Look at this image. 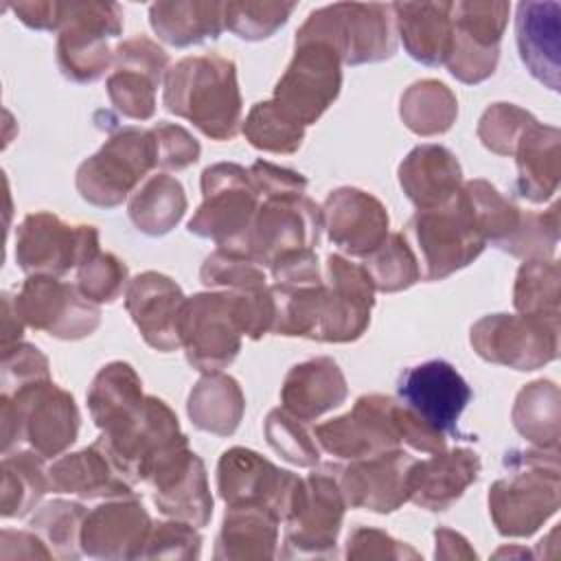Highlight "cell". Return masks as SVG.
I'll return each instance as SVG.
<instances>
[{
  "label": "cell",
  "instance_id": "obj_21",
  "mask_svg": "<svg viewBox=\"0 0 561 561\" xmlns=\"http://www.w3.org/2000/svg\"><path fill=\"white\" fill-rule=\"evenodd\" d=\"M300 478L259 451L230 447L217 462V491L226 506H267L283 522Z\"/></svg>",
  "mask_w": 561,
  "mask_h": 561
},
{
  "label": "cell",
  "instance_id": "obj_17",
  "mask_svg": "<svg viewBox=\"0 0 561 561\" xmlns=\"http://www.w3.org/2000/svg\"><path fill=\"white\" fill-rule=\"evenodd\" d=\"M313 438L322 451L342 460H359L399 449L401 436L394 423V399L377 392L362 394L348 412L316 425Z\"/></svg>",
  "mask_w": 561,
  "mask_h": 561
},
{
  "label": "cell",
  "instance_id": "obj_33",
  "mask_svg": "<svg viewBox=\"0 0 561 561\" xmlns=\"http://www.w3.org/2000/svg\"><path fill=\"white\" fill-rule=\"evenodd\" d=\"M454 2H392L397 37L405 53L423 66H445L454 44Z\"/></svg>",
  "mask_w": 561,
  "mask_h": 561
},
{
  "label": "cell",
  "instance_id": "obj_12",
  "mask_svg": "<svg viewBox=\"0 0 561 561\" xmlns=\"http://www.w3.org/2000/svg\"><path fill=\"white\" fill-rule=\"evenodd\" d=\"M241 327L230 291L208 289L188 296L180 318V342L186 362L204 373L228 368L241 351Z\"/></svg>",
  "mask_w": 561,
  "mask_h": 561
},
{
  "label": "cell",
  "instance_id": "obj_16",
  "mask_svg": "<svg viewBox=\"0 0 561 561\" xmlns=\"http://www.w3.org/2000/svg\"><path fill=\"white\" fill-rule=\"evenodd\" d=\"M342 88V59L320 42L294 44V57L274 85L272 99L302 127L313 125Z\"/></svg>",
  "mask_w": 561,
  "mask_h": 561
},
{
  "label": "cell",
  "instance_id": "obj_13",
  "mask_svg": "<svg viewBox=\"0 0 561 561\" xmlns=\"http://www.w3.org/2000/svg\"><path fill=\"white\" fill-rule=\"evenodd\" d=\"M375 307V285L362 263L335 252L322 265V307L316 342L346 344L364 335Z\"/></svg>",
  "mask_w": 561,
  "mask_h": 561
},
{
  "label": "cell",
  "instance_id": "obj_10",
  "mask_svg": "<svg viewBox=\"0 0 561 561\" xmlns=\"http://www.w3.org/2000/svg\"><path fill=\"white\" fill-rule=\"evenodd\" d=\"M99 250V230L94 226L68 224L50 210L26 215L15 230V263L28 276L61 278Z\"/></svg>",
  "mask_w": 561,
  "mask_h": 561
},
{
  "label": "cell",
  "instance_id": "obj_55",
  "mask_svg": "<svg viewBox=\"0 0 561 561\" xmlns=\"http://www.w3.org/2000/svg\"><path fill=\"white\" fill-rule=\"evenodd\" d=\"M149 129L156 142V169L184 171L199 160L202 147L182 125L160 121Z\"/></svg>",
  "mask_w": 561,
  "mask_h": 561
},
{
  "label": "cell",
  "instance_id": "obj_47",
  "mask_svg": "<svg viewBox=\"0 0 561 561\" xmlns=\"http://www.w3.org/2000/svg\"><path fill=\"white\" fill-rule=\"evenodd\" d=\"M362 265L366 267L375 291L394 294L421 280L419 261L403 232L388 234V239L370 256H366Z\"/></svg>",
  "mask_w": 561,
  "mask_h": 561
},
{
  "label": "cell",
  "instance_id": "obj_41",
  "mask_svg": "<svg viewBox=\"0 0 561 561\" xmlns=\"http://www.w3.org/2000/svg\"><path fill=\"white\" fill-rule=\"evenodd\" d=\"M44 460L46 458L33 449H13L2 454L0 513L4 519L28 515L50 491V478Z\"/></svg>",
  "mask_w": 561,
  "mask_h": 561
},
{
  "label": "cell",
  "instance_id": "obj_40",
  "mask_svg": "<svg viewBox=\"0 0 561 561\" xmlns=\"http://www.w3.org/2000/svg\"><path fill=\"white\" fill-rule=\"evenodd\" d=\"M559 386L550 379H535L526 383L513 403L511 421L519 436L533 447L559 449V421H561Z\"/></svg>",
  "mask_w": 561,
  "mask_h": 561
},
{
  "label": "cell",
  "instance_id": "obj_48",
  "mask_svg": "<svg viewBox=\"0 0 561 561\" xmlns=\"http://www.w3.org/2000/svg\"><path fill=\"white\" fill-rule=\"evenodd\" d=\"M296 2H224V22L230 33L245 42L272 37L294 13Z\"/></svg>",
  "mask_w": 561,
  "mask_h": 561
},
{
  "label": "cell",
  "instance_id": "obj_26",
  "mask_svg": "<svg viewBox=\"0 0 561 561\" xmlns=\"http://www.w3.org/2000/svg\"><path fill=\"white\" fill-rule=\"evenodd\" d=\"M186 296L182 287L167 274L147 270L134 276L125 289V309L142 340L160 351L182 348L180 318Z\"/></svg>",
  "mask_w": 561,
  "mask_h": 561
},
{
  "label": "cell",
  "instance_id": "obj_64",
  "mask_svg": "<svg viewBox=\"0 0 561 561\" xmlns=\"http://www.w3.org/2000/svg\"><path fill=\"white\" fill-rule=\"evenodd\" d=\"M24 322L20 318V313L15 311V305H13V296L9 291L2 294V348L11 346V344H18L20 337H22V331H24Z\"/></svg>",
  "mask_w": 561,
  "mask_h": 561
},
{
  "label": "cell",
  "instance_id": "obj_15",
  "mask_svg": "<svg viewBox=\"0 0 561 561\" xmlns=\"http://www.w3.org/2000/svg\"><path fill=\"white\" fill-rule=\"evenodd\" d=\"M22 322L57 340H83L101 324L99 305L90 302L77 285L57 276L31 274L13 296Z\"/></svg>",
  "mask_w": 561,
  "mask_h": 561
},
{
  "label": "cell",
  "instance_id": "obj_62",
  "mask_svg": "<svg viewBox=\"0 0 561 561\" xmlns=\"http://www.w3.org/2000/svg\"><path fill=\"white\" fill-rule=\"evenodd\" d=\"M11 535L20 541V546L0 541L2 543V548H0L2 559H53L50 548L44 543V539L37 533H33V530H11Z\"/></svg>",
  "mask_w": 561,
  "mask_h": 561
},
{
  "label": "cell",
  "instance_id": "obj_39",
  "mask_svg": "<svg viewBox=\"0 0 561 561\" xmlns=\"http://www.w3.org/2000/svg\"><path fill=\"white\" fill-rule=\"evenodd\" d=\"M188 208L180 180L167 173L149 175L127 199V215L134 228L147 237L169 234Z\"/></svg>",
  "mask_w": 561,
  "mask_h": 561
},
{
  "label": "cell",
  "instance_id": "obj_59",
  "mask_svg": "<svg viewBox=\"0 0 561 561\" xmlns=\"http://www.w3.org/2000/svg\"><path fill=\"white\" fill-rule=\"evenodd\" d=\"M272 280L276 285H318L322 283V267L313 248L291 250L280 254L270 265Z\"/></svg>",
  "mask_w": 561,
  "mask_h": 561
},
{
  "label": "cell",
  "instance_id": "obj_7",
  "mask_svg": "<svg viewBox=\"0 0 561 561\" xmlns=\"http://www.w3.org/2000/svg\"><path fill=\"white\" fill-rule=\"evenodd\" d=\"M202 204L188 219V232L210 239L217 248L243 254L245 237L261 197L245 167L215 162L202 171Z\"/></svg>",
  "mask_w": 561,
  "mask_h": 561
},
{
  "label": "cell",
  "instance_id": "obj_18",
  "mask_svg": "<svg viewBox=\"0 0 561 561\" xmlns=\"http://www.w3.org/2000/svg\"><path fill=\"white\" fill-rule=\"evenodd\" d=\"M322 230V206L307 195L261 199L243 254L261 267H270L285 252L316 248Z\"/></svg>",
  "mask_w": 561,
  "mask_h": 561
},
{
  "label": "cell",
  "instance_id": "obj_31",
  "mask_svg": "<svg viewBox=\"0 0 561 561\" xmlns=\"http://www.w3.org/2000/svg\"><path fill=\"white\" fill-rule=\"evenodd\" d=\"M346 397V377L331 357H313L294 364L280 386V408L302 423L340 408Z\"/></svg>",
  "mask_w": 561,
  "mask_h": 561
},
{
  "label": "cell",
  "instance_id": "obj_56",
  "mask_svg": "<svg viewBox=\"0 0 561 561\" xmlns=\"http://www.w3.org/2000/svg\"><path fill=\"white\" fill-rule=\"evenodd\" d=\"M0 373H2V392H11L28 383L50 379V364L37 346L28 342H18L2 348Z\"/></svg>",
  "mask_w": 561,
  "mask_h": 561
},
{
  "label": "cell",
  "instance_id": "obj_2",
  "mask_svg": "<svg viewBox=\"0 0 561 561\" xmlns=\"http://www.w3.org/2000/svg\"><path fill=\"white\" fill-rule=\"evenodd\" d=\"M502 465L486 497L491 522L502 537H530L559 511V449H511Z\"/></svg>",
  "mask_w": 561,
  "mask_h": 561
},
{
  "label": "cell",
  "instance_id": "obj_28",
  "mask_svg": "<svg viewBox=\"0 0 561 561\" xmlns=\"http://www.w3.org/2000/svg\"><path fill=\"white\" fill-rule=\"evenodd\" d=\"M515 42L530 77L557 92L561 72V4L554 0L519 2Z\"/></svg>",
  "mask_w": 561,
  "mask_h": 561
},
{
  "label": "cell",
  "instance_id": "obj_46",
  "mask_svg": "<svg viewBox=\"0 0 561 561\" xmlns=\"http://www.w3.org/2000/svg\"><path fill=\"white\" fill-rule=\"evenodd\" d=\"M88 508L72 500H53L42 504L28 519L33 533H37L57 559H79L81 528Z\"/></svg>",
  "mask_w": 561,
  "mask_h": 561
},
{
  "label": "cell",
  "instance_id": "obj_53",
  "mask_svg": "<svg viewBox=\"0 0 561 561\" xmlns=\"http://www.w3.org/2000/svg\"><path fill=\"white\" fill-rule=\"evenodd\" d=\"M535 121L537 118L528 110L515 103H493L482 112L476 131L489 151L497 156H513L522 134Z\"/></svg>",
  "mask_w": 561,
  "mask_h": 561
},
{
  "label": "cell",
  "instance_id": "obj_43",
  "mask_svg": "<svg viewBox=\"0 0 561 561\" xmlns=\"http://www.w3.org/2000/svg\"><path fill=\"white\" fill-rule=\"evenodd\" d=\"M460 195L484 241L502 248L517 230L522 208L513 199L504 197L491 182L480 178L462 182Z\"/></svg>",
  "mask_w": 561,
  "mask_h": 561
},
{
  "label": "cell",
  "instance_id": "obj_49",
  "mask_svg": "<svg viewBox=\"0 0 561 561\" xmlns=\"http://www.w3.org/2000/svg\"><path fill=\"white\" fill-rule=\"evenodd\" d=\"M263 432L267 445L287 462L296 467H316L320 462V445L313 438V432H307L302 421L291 416L283 408L267 412Z\"/></svg>",
  "mask_w": 561,
  "mask_h": 561
},
{
  "label": "cell",
  "instance_id": "obj_8",
  "mask_svg": "<svg viewBox=\"0 0 561 561\" xmlns=\"http://www.w3.org/2000/svg\"><path fill=\"white\" fill-rule=\"evenodd\" d=\"M123 33V9L116 2H66L57 35V66L75 83H92L114 64L112 39Z\"/></svg>",
  "mask_w": 561,
  "mask_h": 561
},
{
  "label": "cell",
  "instance_id": "obj_4",
  "mask_svg": "<svg viewBox=\"0 0 561 561\" xmlns=\"http://www.w3.org/2000/svg\"><path fill=\"white\" fill-rule=\"evenodd\" d=\"M320 42L331 46L342 64L362 66L390 59L397 53V31L390 4L335 2L307 15L294 44Z\"/></svg>",
  "mask_w": 561,
  "mask_h": 561
},
{
  "label": "cell",
  "instance_id": "obj_14",
  "mask_svg": "<svg viewBox=\"0 0 561 561\" xmlns=\"http://www.w3.org/2000/svg\"><path fill=\"white\" fill-rule=\"evenodd\" d=\"M508 13L511 4L504 0L454 2V44L445 64L454 79L476 85L495 72Z\"/></svg>",
  "mask_w": 561,
  "mask_h": 561
},
{
  "label": "cell",
  "instance_id": "obj_34",
  "mask_svg": "<svg viewBox=\"0 0 561 561\" xmlns=\"http://www.w3.org/2000/svg\"><path fill=\"white\" fill-rule=\"evenodd\" d=\"M399 184L416 210L447 204L462 188V167L443 145H419L399 164Z\"/></svg>",
  "mask_w": 561,
  "mask_h": 561
},
{
  "label": "cell",
  "instance_id": "obj_6",
  "mask_svg": "<svg viewBox=\"0 0 561 561\" xmlns=\"http://www.w3.org/2000/svg\"><path fill=\"white\" fill-rule=\"evenodd\" d=\"M403 237L419 261L421 280L427 283L443 280L467 267L486 248V241L476 228L460 191L438 208L416 210L408 221Z\"/></svg>",
  "mask_w": 561,
  "mask_h": 561
},
{
  "label": "cell",
  "instance_id": "obj_19",
  "mask_svg": "<svg viewBox=\"0 0 561 561\" xmlns=\"http://www.w3.org/2000/svg\"><path fill=\"white\" fill-rule=\"evenodd\" d=\"M169 55L147 35H134L114 46V64L105 92L118 114L149 121L156 114V92L169 72Z\"/></svg>",
  "mask_w": 561,
  "mask_h": 561
},
{
  "label": "cell",
  "instance_id": "obj_51",
  "mask_svg": "<svg viewBox=\"0 0 561 561\" xmlns=\"http://www.w3.org/2000/svg\"><path fill=\"white\" fill-rule=\"evenodd\" d=\"M199 280L208 289L241 291L259 285H267L265 267L252 261L248 254L217 248L210 252L199 270Z\"/></svg>",
  "mask_w": 561,
  "mask_h": 561
},
{
  "label": "cell",
  "instance_id": "obj_3",
  "mask_svg": "<svg viewBox=\"0 0 561 561\" xmlns=\"http://www.w3.org/2000/svg\"><path fill=\"white\" fill-rule=\"evenodd\" d=\"M81 414L75 397L53 379L0 394L2 454L26 445L42 458H59L79 436Z\"/></svg>",
  "mask_w": 561,
  "mask_h": 561
},
{
  "label": "cell",
  "instance_id": "obj_35",
  "mask_svg": "<svg viewBox=\"0 0 561 561\" xmlns=\"http://www.w3.org/2000/svg\"><path fill=\"white\" fill-rule=\"evenodd\" d=\"M513 156L517 162V195L533 204L552 199L561 175V131L535 121L522 134Z\"/></svg>",
  "mask_w": 561,
  "mask_h": 561
},
{
  "label": "cell",
  "instance_id": "obj_52",
  "mask_svg": "<svg viewBox=\"0 0 561 561\" xmlns=\"http://www.w3.org/2000/svg\"><path fill=\"white\" fill-rule=\"evenodd\" d=\"M127 265L112 252L99 250L77 267V289L94 305H110L129 285Z\"/></svg>",
  "mask_w": 561,
  "mask_h": 561
},
{
  "label": "cell",
  "instance_id": "obj_50",
  "mask_svg": "<svg viewBox=\"0 0 561 561\" xmlns=\"http://www.w3.org/2000/svg\"><path fill=\"white\" fill-rule=\"evenodd\" d=\"M557 243H559V206L552 204L546 210L522 213L517 230L500 250L524 261L552 259Z\"/></svg>",
  "mask_w": 561,
  "mask_h": 561
},
{
  "label": "cell",
  "instance_id": "obj_45",
  "mask_svg": "<svg viewBox=\"0 0 561 561\" xmlns=\"http://www.w3.org/2000/svg\"><path fill=\"white\" fill-rule=\"evenodd\" d=\"M241 134L245 140L267 153H296L305 140V127L294 121L274 99L259 101L250 107L241 121Z\"/></svg>",
  "mask_w": 561,
  "mask_h": 561
},
{
  "label": "cell",
  "instance_id": "obj_30",
  "mask_svg": "<svg viewBox=\"0 0 561 561\" xmlns=\"http://www.w3.org/2000/svg\"><path fill=\"white\" fill-rule=\"evenodd\" d=\"M50 491L79 500H112L134 495V482L123 476L110 454L94 440L72 454L59 456L48 467Z\"/></svg>",
  "mask_w": 561,
  "mask_h": 561
},
{
  "label": "cell",
  "instance_id": "obj_58",
  "mask_svg": "<svg viewBox=\"0 0 561 561\" xmlns=\"http://www.w3.org/2000/svg\"><path fill=\"white\" fill-rule=\"evenodd\" d=\"M250 180L261 199L270 197H289V195H307V178L298 171L272 164L267 160H256L250 169Z\"/></svg>",
  "mask_w": 561,
  "mask_h": 561
},
{
  "label": "cell",
  "instance_id": "obj_22",
  "mask_svg": "<svg viewBox=\"0 0 561 561\" xmlns=\"http://www.w3.org/2000/svg\"><path fill=\"white\" fill-rule=\"evenodd\" d=\"M471 397L467 379L445 359L410 366L397 379V401L447 438L458 436V419Z\"/></svg>",
  "mask_w": 561,
  "mask_h": 561
},
{
  "label": "cell",
  "instance_id": "obj_32",
  "mask_svg": "<svg viewBox=\"0 0 561 561\" xmlns=\"http://www.w3.org/2000/svg\"><path fill=\"white\" fill-rule=\"evenodd\" d=\"M85 399L101 436H118L138 421L147 394L134 366L116 359L94 375Z\"/></svg>",
  "mask_w": 561,
  "mask_h": 561
},
{
  "label": "cell",
  "instance_id": "obj_23",
  "mask_svg": "<svg viewBox=\"0 0 561 561\" xmlns=\"http://www.w3.org/2000/svg\"><path fill=\"white\" fill-rule=\"evenodd\" d=\"M414 462L416 458L399 447L329 469L335 471L333 476L342 489L346 506L386 515L410 502V476Z\"/></svg>",
  "mask_w": 561,
  "mask_h": 561
},
{
  "label": "cell",
  "instance_id": "obj_42",
  "mask_svg": "<svg viewBox=\"0 0 561 561\" xmlns=\"http://www.w3.org/2000/svg\"><path fill=\"white\" fill-rule=\"evenodd\" d=\"M399 116L403 125L421 138L440 136L456 123L458 99L443 81L421 79L401 94Z\"/></svg>",
  "mask_w": 561,
  "mask_h": 561
},
{
  "label": "cell",
  "instance_id": "obj_25",
  "mask_svg": "<svg viewBox=\"0 0 561 561\" xmlns=\"http://www.w3.org/2000/svg\"><path fill=\"white\" fill-rule=\"evenodd\" d=\"M322 221L329 241L351 259L370 256L386 239L390 217L386 206L368 191L340 186L322 204Z\"/></svg>",
  "mask_w": 561,
  "mask_h": 561
},
{
  "label": "cell",
  "instance_id": "obj_57",
  "mask_svg": "<svg viewBox=\"0 0 561 561\" xmlns=\"http://www.w3.org/2000/svg\"><path fill=\"white\" fill-rule=\"evenodd\" d=\"M344 557L351 559H421V554L379 528L359 526L346 539Z\"/></svg>",
  "mask_w": 561,
  "mask_h": 561
},
{
  "label": "cell",
  "instance_id": "obj_61",
  "mask_svg": "<svg viewBox=\"0 0 561 561\" xmlns=\"http://www.w3.org/2000/svg\"><path fill=\"white\" fill-rule=\"evenodd\" d=\"M9 9L28 28H35V31H59L61 22H64L66 2H57V0L11 2Z\"/></svg>",
  "mask_w": 561,
  "mask_h": 561
},
{
  "label": "cell",
  "instance_id": "obj_20",
  "mask_svg": "<svg viewBox=\"0 0 561 561\" xmlns=\"http://www.w3.org/2000/svg\"><path fill=\"white\" fill-rule=\"evenodd\" d=\"M96 443L110 454L127 480L147 482L151 469L171 451L186 447L188 438L175 412L158 397L147 394L138 421L118 436H99Z\"/></svg>",
  "mask_w": 561,
  "mask_h": 561
},
{
  "label": "cell",
  "instance_id": "obj_24",
  "mask_svg": "<svg viewBox=\"0 0 561 561\" xmlns=\"http://www.w3.org/2000/svg\"><path fill=\"white\" fill-rule=\"evenodd\" d=\"M147 484L153 491V504L171 519L195 528L208 526L213 517V495L204 460L186 447L164 456L149 473Z\"/></svg>",
  "mask_w": 561,
  "mask_h": 561
},
{
  "label": "cell",
  "instance_id": "obj_36",
  "mask_svg": "<svg viewBox=\"0 0 561 561\" xmlns=\"http://www.w3.org/2000/svg\"><path fill=\"white\" fill-rule=\"evenodd\" d=\"M278 515L267 506H226L215 559L265 561L276 557Z\"/></svg>",
  "mask_w": 561,
  "mask_h": 561
},
{
  "label": "cell",
  "instance_id": "obj_11",
  "mask_svg": "<svg viewBox=\"0 0 561 561\" xmlns=\"http://www.w3.org/2000/svg\"><path fill=\"white\" fill-rule=\"evenodd\" d=\"M469 342L484 362L537 370L559 357V322L522 313H489L471 324Z\"/></svg>",
  "mask_w": 561,
  "mask_h": 561
},
{
  "label": "cell",
  "instance_id": "obj_44",
  "mask_svg": "<svg viewBox=\"0 0 561 561\" xmlns=\"http://www.w3.org/2000/svg\"><path fill=\"white\" fill-rule=\"evenodd\" d=\"M561 267L557 259L524 261L513 285V307L522 316L559 322Z\"/></svg>",
  "mask_w": 561,
  "mask_h": 561
},
{
  "label": "cell",
  "instance_id": "obj_1",
  "mask_svg": "<svg viewBox=\"0 0 561 561\" xmlns=\"http://www.w3.org/2000/svg\"><path fill=\"white\" fill-rule=\"evenodd\" d=\"M164 107L210 140H232L241 129V92L232 59L208 53L175 61L164 77Z\"/></svg>",
  "mask_w": 561,
  "mask_h": 561
},
{
  "label": "cell",
  "instance_id": "obj_5",
  "mask_svg": "<svg viewBox=\"0 0 561 561\" xmlns=\"http://www.w3.org/2000/svg\"><path fill=\"white\" fill-rule=\"evenodd\" d=\"M156 169V142L151 129L118 127L96 153L85 158L75 175V186L92 206L116 208Z\"/></svg>",
  "mask_w": 561,
  "mask_h": 561
},
{
  "label": "cell",
  "instance_id": "obj_63",
  "mask_svg": "<svg viewBox=\"0 0 561 561\" xmlns=\"http://www.w3.org/2000/svg\"><path fill=\"white\" fill-rule=\"evenodd\" d=\"M434 541H436V550H434L436 559H476V550L469 546V541L451 528H443V526L436 528Z\"/></svg>",
  "mask_w": 561,
  "mask_h": 561
},
{
  "label": "cell",
  "instance_id": "obj_29",
  "mask_svg": "<svg viewBox=\"0 0 561 561\" xmlns=\"http://www.w3.org/2000/svg\"><path fill=\"white\" fill-rule=\"evenodd\" d=\"M480 469V456L469 447L430 454L412 467L410 502L432 513L447 511L478 480Z\"/></svg>",
  "mask_w": 561,
  "mask_h": 561
},
{
  "label": "cell",
  "instance_id": "obj_38",
  "mask_svg": "<svg viewBox=\"0 0 561 561\" xmlns=\"http://www.w3.org/2000/svg\"><path fill=\"white\" fill-rule=\"evenodd\" d=\"M245 412V394L239 381L226 373H204L188 392L186 414L191 423L215 436H232Z\"/></svg>",
  "mask_w": 561,
  "mask_h": 561
},
{
  "label": "cell",
  "instance_id": "obj_9",
  "mask_svg": "<svg viewBox=\"0 0 561 561\" xmlns=\"http://www.w3.org/2000/svg\"><path fill=\"white\" fill-rule=\"evenodd\" d=\"M346 500L342 489L327 469L300 478L289 511L283 519V552L285 559H331L335 557L337 535L342 530Z\"/></svg>",
  "mask_w": 561,
  "mask_h": 561
},
{
  "label": "cell",
  "instance_id": "obj_37",
  "mask_svg": "<svg viewBox=\"0 0 561 561\" xmlns=\"http://www.w3.org/2000/svg\"><path fill=\"white\" fill-rule=\"evenodd\" d=\"M149 24L158 39L184 48L217 39L224 28V2L217 0H169L149 7Z\"/></svg>",
  "mask_w": 561,
  "mask_h": 561
},
{
  "label": "cell",
  "instance_id": "obj_60",
  "mask_svg": "<svg viewBox=\"0 0 561 561\" xmlns=\"http://www.w3.org/2000/svg\"><path fill=\"white\" fill-rule=\"evenodd\" d=\"M394 423L401 436V445H408L419 454H436L447 449V436L421 421L399 401H394Z\"/></svg>",
  "mask_w": 561,
  "mask_h": 561
},
{
  "label": "cell",
  "instance_id": "obj_27",
  "mask_svg": "<svg viewBox=\"0 0 561 561\" xmlns=\"http://www.w3.org/2000/svg\"><path fill=\"white\" fill-rule=\"evenodd\" d=\"M151 526L153 522L136 495L105 500L83 519L81 552L92 559H140Z\"/></svg>",
  "mask_w": 561,
  "mask_h": 561
},
{
  "label": "cell",
  "instance_id": "obj_54",
  "mask_svg": "<svg viewBox=\"0 0 561 561\" xmlns=\"http://www.w3.org/2000/svg\"><path fill=\"white\" fill-rule=\"evenodd\" d=\"M202 554V535L195 526L167 519L151 526L149 539L140 552V559H199Z\"/></svg>",
  "mask_w": 561,
  "mask_h": 561
}]
</instances>
